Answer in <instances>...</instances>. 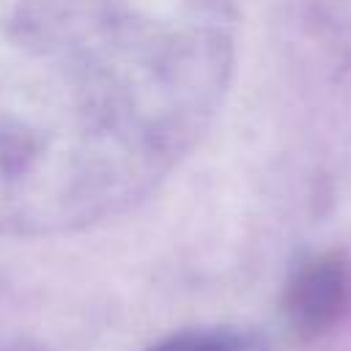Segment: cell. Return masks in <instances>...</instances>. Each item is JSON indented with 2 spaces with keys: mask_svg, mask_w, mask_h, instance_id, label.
<instances>
[{
  "mask_svg": "<svg viewBox=\"0 0 351 351\" xmlns=\"http://www.w3.org/2000/svg\"><path fill=\"white\" fill-rule=\"evenodd\" d=\"M145 351H269V346L255 332L217 326V329H192L165 337L162 343Z\"/></svg>",
  "mask_w": 351,
  "mask_h": 351,
  "instance_id": "cell-2",
  "label": "cell"
},
{
  "mask_svg": "<svg viewBox=\"0 0 351 351\" xmlns=\"http://www.w3.org/2000/svg\"><path fill=\"white\" fill-rule=\"evenodd\" d=\"M351 307V266L337 252H321L304 258L282 299V313L291 332L302 340L321 337L329 332Z\"/></svg>",
  "mask_w": 351,
  "mask_h": 351,
  "instance_id": "cell-1",
  "label": "cell"
}]
</instances>
